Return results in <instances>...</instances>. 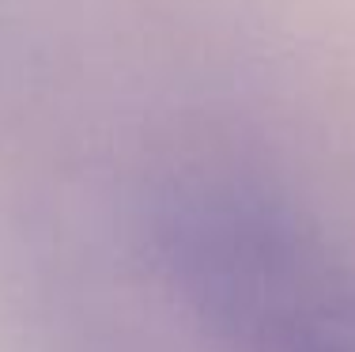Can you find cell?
<instances>
[{"instance_id":"cell-1","label":"cell","mask_w":355,"mask_h":352,"mask_svg":"<svg viewBox=\"0 0 355 352\" xmlns=\"http://www.w3.org/2000/svg\"><path fill=\"white\" fill-rule=\"evenodd\" d=\"M148 250L227 352H355V269L253 174L171 171L148 197Z\"/></svg>"}]
</instances>
